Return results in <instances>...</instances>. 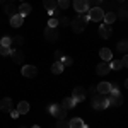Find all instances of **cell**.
Returning a JSON list of instances; mask_svg holds the SVG:
<instances>
[{
	"label": "cell",
	"mask_w": 128,
	"mask_h": 128,
	"mask_svg": "<svg viewBox=\"0 0 128 128\" xmlns=\"http://www.w3.org/2000/svg\"><path fill=\"white\" fill-rule=\"evenodd\" d=\"M36 74H38V68H36L34 65H24V67H22V75L28 77V79L36 77Z\"/></svg>",
	"instance_id": "10"
},
{
	"label": "cell",
	"mask_w": 128,
	"mask_h": 128,
	"mask_svg": "<svg viewBox=\"0 0 128 128\" xmlns=\"http://www.w3.org/2000/svg\"><path fill=\"white\" fill-rule=\"evenodd\" d=\"M17 9H19V14H20V16H22V17H26V16H29V14H31L32 7H31L29 4H26V2H24V4H20Z\"/></svg>",
	"instance_id": "18"
},
{
	"label": "cell",
	"mask_w": 128,
	"mask_h": 128,
	"mask_svg": "<svg viewBox=\"0 0 128 128\" xmlns=\"http://www.w3.org/2000/svg\"><path fill=\"white\" fill-rule=\"evenodd\" d=\"M98 92L108 96L109 92H111V84H109V82H99L98 84Z\"/></svg>",
	"instance_id": "12"
},
{
	"label": "cell",
	"mask_w": 128,
	"mask_h": 128,
	"mask_svg": "<svg viewBox=\"0 0 128 128\" xmlns=\"http://www.w3.org/2000/svg\"><path fill=\"white\" fill-rule=\"evenodd\" d=\"M10 109H12V101H10V98L0 99V111H5V113H9Z\"/></svg>",
	"instance_id": "14"
},
{
	"label": "cell",
	"mask_w": 128,
	"mask_h": 128,
	"mask_svg": "<svg viewBox=\"0 0 128 128\" xmlns=\"http://www.w3.org/2000/svg\"><path fill=\"white\" fill-rule=\"evenodd\" d=\"M108 106H109L108 96H104V94H98V96H94V98H92V108H94V109L102 111V109H106Z\"/></svg>",
	"instance_id": "1"
},
{
	"label": "cell",
	"mask_w": 128,
	"mask_h": 128,
	"mask_svg": "<svg viewBox=\"0 0 128 128\" xmlns=\"http://www.w3.org/2000/svg\"><path fill=\"white\" fill-rule=\"evenodd\" d=\"M116 16L121 17V19H128V4H123V5H121V9H120V12Z\"/></svg>",
	"instance_id": "25"
},
{
	"label": "cell",
	"mask_w": 128,
	"mask_h": 128,
	"mask_svg": "<svg viewBox=\"0 0 128 128\" xmlns=\"http://www.w3.org/2000/svg\"><path fill=\"white\" fill-rule=\"evenodd\" d=\"M68 125H70V128H84V121L80 118H72V120H68Z\"/></svg>",
	"instance_id": "23"
},
{
	"label": "cell",
	"mask_w": 128,
	"mask_h": 128,
	"mask_svg": "<svg viewBox=\"0 0 128 128\" xmlns=\"http://www.w3.org/2000/svg\"><path fill=\"white\" fill-rule=\"evenodd\" d=\"M58 36L60 34H58V31H56V28H46L44 29V38L48 41H51V43L58 40Z\"/></svg>",
	"instance_id": "8"
},
{
	"label": "cell",
	"mask_w": 128,
	"mask_h": 128,
	"mask_svg": "<svg viewBox=\"0 0 128 128\" xmlns=\"http://www.w3.org/2000/svg\"><path fill=\"white\" fill-rule=\"evenodd\" d=\"M75 104H77V102H75V99L72 98V96H70V98H65V99H63V102H62V106H63L65 109L75 108Z\"/></svg>",
	"instance_id": "21"
},
{
	"label": "cell",
	"mask_w": 128,
	"mask_h": 128,
	"mask_svg": "<svg viewBox=\"0 0 128 128\" xmlns=\"http://www.w3.org/2000/svg\"><path fill=\"white\" fill-rule=\"evenodd\" d=\"M12 44V38L10 36H4L2 41H0V46H10Z\"/></svg>",
	"instance_id": "29"
},
{
	"label": "cell",
	"mask_w": 128,
	"mask_h": 128,
	"mask_svg": "<svg viewBox=\"0 0 128 128\" xmlns=\"http://www.w3.org/2000/svg\"><path fill=\"white\" fill-rule=\"evenodd\" d=\"M20 2H22V4H24V2H26V0H20Z\"/></svg>",
	"instance_id": "43"
},
{
	"label": "cell",
	"mask_w": 128,
	"mask_h": 128,
	"mask_svg": "<svg viewBox=\"0 0 128 128\" xmlns=\"http://www.w3.org/2000/svg\"><path fill=\"white\" fill-rule=\"evenodd\" d=\"M109 70H111V67H109V62H101L98 67H96V72H98V75H106V74H109Z\"/></svg>",
	"instance_id": "11"
},
{
	"label": "cell",
	"mask_w": 128,
	"mask_h": 128,
	"mask_svg": "<svg viewBox=\"0 0 128 128\" xmlns=\"http://www.w3.org/2000/svg\"><path fill=\"white\" fill-rule=\"evenodd\" d=\"M101 4H102V0H87L89 9H92V7H101Z\"/></svg>",
	"instance_id": "31"
},
{
	"label": "cell",
	"mask_w": 128,
	"mask_h": 128,
	"mask_svg": "<svg viewBox=\"0 0 128 128\" xmlns=\"http://www.w3.org/2000/svg\"><path fill=\"white\" fill-rule=\"evenodd\" d=\"M116 19H118L116 12H111V10H109V12H106V14H104V22H106V24H113Z\"/></svg>",
	"instance_id": "22"
},
{
	"label": "cell",
	"mask_w": 128,
	"mask_h": 128,
	"mask_svg": "<svg viewBox=\"0 0 128 128\" xmlns=\"http://www.w3.org/2000/svg\"><path fill=\"white\" fill-rule=\"evenodd\" d=\"M14 62H17V63H22L24 62V51H20V50H12V55H10Z\"/></svg>",
	"instance_id": "19"
},
{
	"label": "cell",
	"mask_w": 128,
	"mask_h": 128,
	"mask_svg": "<svg viewBox=\"0 0 128 128\" xmlns=\"http://www.w3.org/2000/svg\"><path fill=\"white\" fill-rule=\"evenodd\" d=\"M70 7V0H58V9H68Z\"/></svg>",
	"instance_id": "32"
},
{
	"label": "cell",
	"mask_w": 128,
	"mask_h": 128,
	"mask_svg": "<svg viewBox=\"0 0 128 128\" xmlns=\"http://www.w3.org/2000/svg\"><path fill=\"white\" fill-rule=\"evenodd\" d=\"M86 96H87V90L82 86H77V87L74 89V92H72V98L75 99V102H82L86 99Z\"/></svg>",
	"instance_id": "6"
},
{
	"label": "cell",
	"mask_w": 128,
	"mask_h": 128,
	"mask_svg": "<svg viewBox=\"0 0 128 128\" xmlns=\"http://www.w3.org/2000/svg\"><path fill=\"white\" fill-rule=\"evenodd\" d=\"M9 113H10V116H12V118H17V116H19V111H17V109H10Z\"/></svg>",
	"instance_id": "38"
},
{
	"label": "cell",
	"mask_w": 128,
	"mask_h": 128,
	"mask_svg": "<svg viewBox=\"0 0 128 128\" xmlns=\"http://www.w3.org/2000/svg\"><path fill=\"white\" fill-rule=\"evenodd\" d=\"M60 62H62V63H63V67H70V65H72V63H74V60L70 58V56H65V55H63V56H62V60H60Z\"/></svg>",
	"instance_id": "30"
},
{
	"label": "cell",
	"mask_w": 128,
	"mask_h": 128,
	"mask_svg": "<svg viewBox=\"0 0 128 128\" xmlns=\"http://www.w3.org/2000/svg\"><path fill=\"white\" fill-rule=\"evenodd\" d=\"M12 43H16V44H22V43H24V38H22V36H16V38H12Z\"/></svg>",
	"instance_id": "35"
},
{
	"label": "cell",
	"mask_w": 128,
	"mask_h": 128,
	"mask_svg": "<svg viewBox=\"0 0 128 128\" xmlns=\"http://www.w3.org/2000/svg\"><path fill=\"white\" fill-rule=\"evenodd\" d=\"M86 24H87V22L82 19L80 16H79V17H75L74 20H70V28H72L74 32H82V31L86 29Z\"/></svg>",
	"instance_id": "5"
},
{
	"label": "cell",
	"mask_w": 128,
	"mask_h": 128,
	"mask_svg": "<svg viewBox=\"0 0 128 128\" xmlns=\"http://www.w3.org/2000/svg\"><path fill=\"white\" fill-rule=\"evenodd\" d=\"M4 10H5V14H7L9 17H14L16 14H19V9H17L14 4H5V5H4Z\"/></svg>",
	"instance_id": "13"
},
{
	"label": "cell",
	"mask_w": 128,
	"mask_h": 128,
	"mask_svg": "<svg viewBox=\"0 0 128 128\" xmlns=\"http://www.w3.org/2000/svg\"><path fill=\"white\" fill-rule=\"evenodd\" d=\"M116 48H118V51H128V41H120L118 44H116Z\"/></svg>",
	"instance_id": "28"
},
{
	"label": "cell",
	"mask_w": 128,
	"mask_h": 128,
	"mask_svg": "<svg viewBox=\"0 0 128 128\" xmlns=\"http://www.w3.org/2000/svg\"><path fill=\"white\" fill-rule=\"evenodd\" d=\"M17 111H19V114H28V111H29V102H28V101H20L19 104H17Z\"/></svg>",
	"instance_id": "20"
},
{
	"label": "cell",
	"mask_w": 128,
	"mask_h": 128,
	"mask_svg": "<svg viewBox=\"0 0 128 128\" xmlns=\"http://www.w3.org/2000/svg\"><path fill=\"white\" fill-rule=\"evenodd\" d=\"M22 22H24V17H22L20 14H16L14 17H10V26H12V28H20Z\"/></svg>",
	"instance_id": "17"
},
{
	"label": "cell",
	"mask_w": 128,
	"mask_h": 128,
	"mask_svg": "<svg viewBox=\"0 0 128 128\" xmlns=\"http://www.w3.org/2000/svg\"><path fill=\"white\" fill-rule=\"evenodd\" d=\"M89 19L94 20V22H99V20H104V10L101 9V7H92V9H89Z\"/></svg>",
	"instance_id": "4"
},
{
	"label": "cell",
	"mask_w": 128,
	"mask_h": 128,
	"mask_svg": "<svg viewBox=\"0 0 128 128\" xmlns=\"http://www.w3.org/2000/svg\"><path fill=\"white\" fill-rule=\"evenodd\" d=\"M99 56H101L102 62H111V60H113V53H111V50H109V48H101Z\"/></svg>",
	"instance_id": "15"
},
{
	"label": "cell",
	"mask_w": 128,
	"mask_h": 128,
	"mask_svg": "<svg viewBox=\"0 0 128 128\" xmlns=\"http://www.w3.org/2000/svg\"><path fill=\"white\" fill-rule=\"evenodd\" d=\"M111 32H113V29H111V26L109 24H101V28H99V36L102 38V40H109V36H111Z\"/></svg>",
	"instance_id": "9"
},
{
	"label": "cell",
	"mask_w": 128,
	"mask_h": 128,
	"mask_svg": "<svg viewBox=\"0 0 128 128\" xmlns=\"http://www.w3.org/2000/svg\"><path fill=\"white\" fill-rule=\"evenodd\" d=\"M43 5H44V9L51 12V10H56L58 9V0H43Z\"/></svg>",
	"instance_id": "16"
},
{
	"label": "cell",
	"mask_w": 128,
	"mask_h": 128,
	"mask_svg": "<svg viewBox=\"0 0 128 128\" xmlns=\"http://www.w3.org/2000/svg\"><path fill=\"white\" fill-rule=\"evenodd\" d=\"M31 128H41V126H38V125H34V126H31Z\"/></svg>",
	"instance_id": "42"
},
{
	"label": "cell",
	"mask_w": 128,
	"mask_h": 128,
	"mask_svg": "<svg viewBox=\"0 0 128 128\" xmlns=\"http://www.w3.org/2000/svg\"><path fill=\"white\" fill-rule=\"evenodd\" d=\"M56 26H58V19L56 17H51L48 20V28H56Z\"/></svg>",
	"instance_id": "34"
},
{
	"label": "cell",
	"mask_w": 128,
	"mask_h": 128,
	"mask_svg": "<svg viewBox=\"0 0 128 128\" xmlns=\"http://www.w3.org/2000/svg\"><path fill=\"white\" fill-rule=\"evenodd\" d=\"M121 62H123V67H126V68H128V53L123 56V60H121Z\"/></svg>",
	"instance_id": "39"
},
{
	"label": "cell",
	"mask_w": 128,
	"mask_h": 128,
	"mask_svg": "<svg viewBox=\"0 0 128 128\" xmlns=\"http://www.w3.org/2000/svg\"><path fill=\"white\" fill-rule=\"evenodd\" d=\"M63 68H65V67H63V63H62V62H55V63L51 65V72H53V74H56V75L62 74Z\"/></svg>",
	"instance_id": "24"
},
{
	"label": "cell",
	"mask_w": 128,
	"mask_h": 128,
	"mask_svg": "<svg viewBox=\"0 0 128 128\" xmlns=\"http://www.w3.org/2000/svg\"><path fill=\"white\" fill-rule=\"evenodd\" d=\"M116 2H118V4H125V0H116Z\"/></svg>",
	"instance_id": "41"
},
{
	"label": "cell",
	"mask_w": 128,
	"mask_h": 128,
	"mask_svg": "<svg viewBox=\"0 0 128 128\" xmlns=\"http://www.w3.org/2000/svg\"><path fill=\"white\" fill-rule=\"evenodd\" d=\"M123 84H125V87H126V89H128V79H126V80H125V82H123Z\"/></svg>",
	"instance_id": "40"
},
{
	"label": "cell",
	"mask_w": 128,
	"mask_h": 128,
	"mask_svg": "<svg viewBox=\"0 0 128 128\" xmlns=\"http://www.w3.org/2000/svg\"><path fill=\"white\" fill-rule=\"evenodd\" d=\"M74 9L77 14H84V12H89V5L87 0H74Z\"/></svg>",
	"instance_id": "7"
},
{
	"label": "cell",
	"mask_w": 128,
	"mask_h": 128,
	"mask_svg": "<svg viewBox=\"0 0 128 128\" xmlns=\"http://www.w3.org/2000/svg\"><path fill=\"white\" fill-rule=\"evenodd\" d=\"M62 56H63V53H62V51H55V62H60Z\"/></svg>",
	"instance_id": "37"
},
{
	"label": "cell",
	"mask_w": 128,
	"mask_h": 128,
	"mask_svg": "<svg viewBox=\"0 0 128 128\" xmlns=\"http://www.w3.org/2000/svg\"><path fill=\"white\" fill-rule=\"evenodd\" d=\"M48 111L56 120H65V118H67V109L63 108L62 104H51V106L48 108Z\"/></svg>",
	"instance_id": "3"
},
{
	"label": "cell",
	"mask_w": 128,
	"mask_h": 128,
	"mask_svg": "<svg viewBox=\"0 0 128 128\" xmlns=\"http://www.w3.org/2000/svg\"><path fill=\"white\" fill-rule=\"evenodd\" d=\"M109 67H111V70H121L123 68V62L121 60H111Z\"/></svg>",
	"instance_id": "26"
},
{
	"label": "cell",
	"mask_w": 128,
	"mask_h": 128,
	"mask_svg": "<svg viewBox=\"0 0 128 128\" xmlns=\"http://www.w3.org/2000/svg\"><path fill=\"white\" fill-rule=\"evenodd\" d=\"M0 4H4V0H0Z\"/></svg>",
	"instance_id": "44"
},
{
	"label": "cell",
	"mask_w": 128,
	"mask_h": 128,
	"mask_svg": "<svg viewBox=\"0 0 128 128\" xmlns=\"http://www.w3.org/2000/svg\"><path fill=\"white\" fill-rule=\"evenodd\" d=\"M19 128H26V126H19Z\"/></svg>",
	"instance_id": "45"
},
{
	"label": "cell",
	"mask_w": 128,
	"mask_h": 128,
	"mask_svg": "<svg viewBox=\"0 0 128 128\" xmlns=\"http://www.w3.org/2000/svg\"><path fill=\"white\" fill-rule=\"evenodd\" d=\"M56 128H70L68 120H58V123H56Z\"/></svg>",
	"instance_id": "33"
},
{
	"label": "cell",
	"mask_w": 128,
	"mask_h": 128,
	"mask_svg": "<svg viewBox=\"0 0 128 128\" xmlns=\"http://www.w3.org/2000/svg\"><path fill=\"white\" fill-rule=\"evenodd\" d=\"M108 102L109 106H114V108L123 104V96L120 94V89H111V92L108 94Z\"/></svg>",
	"instance_id": "2"
},
{
	"label": "cell",
	"mask_w": 128,
	"mask_h": 128,
	"mask_svg": "<svg viewBox=\"0 0 128 128\" xmlns=\"http://www.w3.org/2000/svg\"><path fill=\"white\" fill-rule=\"evenodd\" d=\"M0 55L2 56H10L12 55V48L10 46H0Z\"/></svg>",
	"instance_id": "27"
},
{
	"label": "cell",
	"mask_w": 128,
	"mask_h": 128,
	"mask_svg": "<svg viewBox=\"0 0 128 128\" xmlns=\"http://www.w3.org/2000/svg\"><path fill=\"white\" fill-rule=\"evenodd\" d=\"M68 22H70V20L67 19V17H62V19L58 20V24H62V26H68Z\"/></svg>",
	"instance_id": "36"
}]
</instances>
